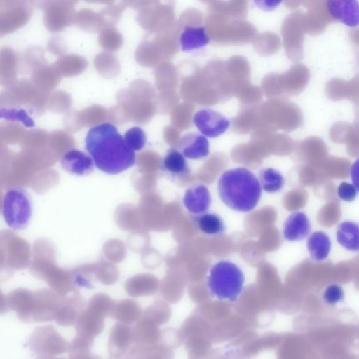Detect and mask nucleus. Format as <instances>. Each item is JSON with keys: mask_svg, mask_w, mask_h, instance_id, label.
Here are the masks:
<instances>
[{"mask_svg": "<svg viewBox=\"0 0 359 359\" xmlns=\"http://www.w3.org/2000/svg\"><path fill=\"white\" fill-rule=\"evenodd\" d=\"M56 1L64 3V4L69 5V6H72L73 7L79 1V0H56Z\"/></svg>", "mask_w": 359, "mask_h": 359, "instance_id": "nucleus-41", "label": "nucleus"}, {"mask_svg": "<svg viewBox=\"0 0 359 359\" xmlns=\"http://www.w3.org/2000/svg\"><path fill=\"white\" fill-rule=\"evenodd\" d=\"M59 72L53 65L45 63L31 71V81L40 90L47 93L59 81Z\"/></svg>", "mask_w": 359, "mask_h": 359, "instance_id": "nucleus-19", "label": "nucleus"}, {"mask_svg": "<svg viewBox=\"0 0 359 359\" xmlns=\"http://www.w3.org/2000/svg\"><path fill=\"white\" fill-rule=\"evenodd\" d=\"M19 60L15 50L9 46L0 48V85L8 87L17 81Z\"/></svg>", "mask_w": 359, "mask_h": 359, "instance_id": "nucleus-17", "label": "nucleus"}, {"mask_svg": "<svg viewBox=\"0 0 359 359\" xmlns=\"http://www.w3.org/2000/svg\"><path fill=\"white\" fill-rule=\"evenodd\" d=\"M259 178L262 189L268 193L279 191L285 184L282 174L272 168L262 169L259 173Z\"/></svg>", "mask_w": 359, "mask_h": 359, "instance_id": "nucleus-24", "label": "nucleus"}, {"mask_svg": "<svg viewBox=\"0 0 359 359\" xmlns=\"http://www.w3.org/2000/svg\"><path fill=\"white\" fill-rule=\"evenodd\" d=\"M100 46L107 51L114 52L119 50L123 43L121 33L114 27L104 29L98 36Z\"/></svg>", "mask_w": 359, "mask_h": 359, "instance_id": "nucleus-26", "label": "nucleus"}, {"mask_svg": "<svg viewBox=\"0 0 359 359\" xmlns=\"http://www.w3.org/2000/svg\"><path fill=\"white\" fill-rule=\"evenodd\" d=\"M337 239L339 243L350 251L358 250V226L357 224L346 221L337 226Z\"/></svg>", "mask_w": 359, "mask_h": 359, "instance_id": "nucleus-22", "label": "nucleus"}, {"mask_svg": "<svg viewBox=\"0 0 359 359\" xmlns=\"http://www.w3.org/2000/svg\"><path fill=\"white\" fill-rule=\"evenodd\" d=\"M311 228L310 221L306 214L294 212L285 221L283 236L288 241H301L309 235Z\"/></svg>", "mask_w": 359, "mask_h": 359, "instance_id": "nucleus-18", "label": "nucleus"}, {"mask_svg": "<svg viewBox=\"0 0 359 359\" xmlns=\"http://www.w3.org/2000/svg\"><path fill=\"white\" fill-rule=\"evenodd\" d=\"M0 118L11 122H19L26 127H33L35 125L27 111L19 107H0Z\"/></svg>", "mask_w": 359, "mask_h": 359, "instance_id": "nucleus-28", "label": "nucleus"}, {"mask_svg": "<svg viewBox=\"0 0 359 359\" xmlns=\"http://www.w3.org/2000/svg\"><path fill=\"white\" fill-rule=\"evenodd\" d=\"M217 190L222 201L226 206L243 212L252 210L262 196L258 179L243 167L224 171L218 180Z\"/></svg>", "mask_w": 359, "mask_h": 359, "instance_id": "nucleus-2", "label": "nucleus"}, {"mask_svg": "<svg viewBox=\"0 0 359 359\" xmlns=\"http://www.w3.org/2000/svg\"><path fill=\"white\" fill-rule=\"evenodd\" d=\"M306 246L311 258L319 262L325 259L329 255L331 241L325 233L316 231L308 238Z\"/></svg>", "mask_w": 359, "mask_h": 359, "instance_id": "nucleus-21", "label": "nucleus"}, {"mask_svg": "<svg viewBox=\"0 0 359 359\" xmlns=\"http://www.w3.org/2000/svg\"><path fill=\"white\" fill-rule=\"evenodd\" d=\"M183 204L187 210L194 215H201L208 210L211 204V196L207 187L196 184L187 189Z\"/></svg>", "mask_w": 359, "mask_h": 359, "instance_id": "nucleus-13", "label": "nucleus"}, {"mask_svg": "<svg viewBox=\"0 0 359 359\" xmlns=\"http://www.w3.org/2000/svg\"><path fill=\"white\" fill-rule=\"evenodd\" d=\"M180 27L179 43L183 51L200 49L208 45L210 41L205 27L202 25H184Z\"/></svg>", "mask_w": 359, "mask_h": 359, "instance_id": "nucleus-14", "label": "nucleus"}, {"mask_svg": "<svg viewBox=\"0 0 359 359\" xmlns=\"http://www.w3.org/2000/svg\"><path fill=\"white\" fill-rule=\"evenodd\" d=\"M61 165L71 174L86 175L93 171L94 163L92 158L83 151L71 149L62 155Z\"/></svg>", "mask_w": 359, "mask_h": 359, "instance_id": "nucleus-16", "label": "nucleus"}, {"mask_svg": "<svg viewBox=\"0 0 359 359\" xmlns=\"http://www.w3.org/2000/svg\"><path fill=\"white\" fill-rule=\"evenodd\" d=\"M123 138L126 144L134 151L142 149L147 143L145 132L137 126L128 129Z\"/></svg>", "mask_w": 359, "mask_h": 359, "instance_id": "nucleus-31", "label": "nucleus"}, {"mask_svg": "<svg viewBox=\"0 0 359 359\" xmlns=\"http://www.w3.org/2000/svg\"><path fill=\"white\" fill-rule=\"evenodd\" d=\"M175 0H156L138 11L136 20L148 33H156L171 27L176 21Z\"/></svg>", "mask_w": 359, "mask_h": 359, "instance_id": "nucleus-7", "label": "nucleus"}, {"mask_svg": "<svg viewBox=\"0 0 359 359\" xmlns=\"http://www.w3.org/2000/svg\"><path fill=\"white\" fill-rule=\"evenodd\" d=\"M256 6L260 10L269 12L276 10L283 0H252Z\"/></svg>", "mask_w": 359, "mask_h": 359, "instance_id": "nucleus-36", "label": "nucleus"}, {"mask_svg": "<svg viewBox=\"0 0 359 359\" xmlns=\"http://www.w3.org/2000/svg\"><path fill=\"white\" fill-rule=\"evenodd\" d=\"M47 48L50 53L60 55L67 51V46L63 38L57 36L49 39Z\"/></svg>", "mask_w": 359, "mask_h": 359, "instance_id": "nucleus-35", "label": "nucleus"}, {"mask_svg": "<svg viewBox=\"0 0 359 359\" xmlns=\"http://www.w3.org/2000/svg\"><path fill=\"white\" fill-rule=\"evenodd\" d=\"M25 133L24 128L15 122L0 123V140L5 144L20 142Z\"/></svg>", "mask_w": 359, "mask_h": 359, "instance_id": "nucleus-29", "label": "nucleus"}, {"mask_svg": "<svg viewBox=\"0 0 359 359\" xmlns=\"http://www.w3.org/2000/svg\"><path fill=\"white\" fill-rule=\"evenodd\" d=\"M8 0H0V10L4 9L7 5Z\"/></svg>", "mask_w": 359, "mask_h": 359, "instance_id": "nucleus-42", "label": "nucleus"}, {"mask_svg": "<svg viewBox=\"0 0 359 359\" xmlns=\"http://www.w3.org/2000/svg\"><path fill=\"white\" fill-rule=\"evenodd\" d=\"M358 194V187L353 184L346 182H341L337 189V194L339 198L346 202L353 201Z\"/></svg>", "mask_w": 359, "mask_h": 359, "instance_id": "nucleus-34", "label": "nucleus"}, {"mask_svg": "<svg viewBox=\"0 0 359 359\" xmlns=\"http://www.w3.org/2000/svg\"><path fill=\"white\" fill-rule=\"evenodd\" d=\"M86 65V61L82 56L76 54H69L59 57L54 65L58 72L65 76H71L81 71Z\"/></svg>", "mask_w": 359, "mask_h": 359, "instance_id": "nucleus-25", "label": "nucleus"}, {"mask_svg": "<svg viewBox=\"0 0 359 359\" xmlns=\"http://www.w3.org/2000/svg\"><path fill=\"white\" fill-rule=\"evenodd\" d=\"M73 23L77 27L90 33H97L111 27L103 9L96 12L90 8H83L75 12Z\"/></svg>", "mask_w": 359, "mask_h": 359, "instance_id": "nucleus-12", "label": "nucleus"}, {"mask_svg": "<svg viewBox=\"0 0 359 359\" xmlns=\"http://www.w3.org/2000/svg\"><path fill=\"white\" fill-rule=\"evenodd\" d=\"M156 0H127V6L136 11L144 8Z\"/></svg>", "mask_w": 359, "mask_h": 359, "instance_id": "nucleus-37", "label": "nucleus"}, {"mask_svg": "<svg viewBox=\"0 0 359 359\" xmlns=\"http://www.w3.org/2000/svg\"><path fill=\"white\" fill-rule=\"evenodd\" d=\"M344 297L343 288L337 284L327 286L323 294V298L327 304L334 305Z\"/></svg>", "mask_w": 359, "mask_h": 359, "instance_id": "nucleus-33", "label": "nucleus"}, {"mask_svg": "<svg viewBox=\"0 0 359 359\" xmlns=\"http://www.w3.org/2000/svg\"><path fill=\"white\" fill-rule=\"evenodd\" d=\"M21 62L24 68L30 72L34 68L47 63L44 49L39 46L29 48L24 53Z\"/></svg>", "mask_w": 359, "mask_h": 359, "instance_id": "nucleus-27", "label": "nucleus"}, {"mask_svg": "<svg viewBox=\"0 0 359 359\" xmlns=\"http://www.w3.org/2000/svg\"><path fill=\"white\" fill-rule=\"evenodd\" d=\"M85 2L89 4H104L106 6L114 5L122 0H83Z\"/></svg>", "mask_w": 359, "mask_h": 359, "instance_id": "nucleus-40", "label": "nucleus"}, {"mask_svg": "<svg viewBox=\"0 0 359 359\" xmlns=\"http://www.w3.org/2000/svg\"><path fill=\"white\" fill-rule=\"evenodd\" d=\"M180 152L186 158L201 159L207 157L210 153L209 142L207 138L197 133H188L179 141Z\"/></svg>", "mask_w": 359, "mask_h": 359, "instance_id": "nucleus-15", "label": "nucleus"}, {"mask_svg": "<svg viewBox=\"0 0 359 359\" xmlns=\"http://www.w3.org/2000/svg\"><path fill=\"white\" fill-rule=\"evenodd\" d=\"M326 5L330 15L336 21L350 27L358 25V0H327Z\"/></svg>", "mask_w": 359, "mask_h": 359, "instance_id": "nucleus-11", "label": "nucleus"}, {"mask_svg": "<svg viewBox=\"0 0 359 359\" xmlns=\"http://www.w3.org/2000/svg\"><path fill=\"white\" fill-rule=\"evenodd\" d=\"M161 168L171 177H175L187 175L190 172L184 156L175 149H170L167 151L162 160Z\"/></svg>", "mask_w": 359, "mask_h": 359, "instance_id": "nucleus-20", "label": "nucleus"}, {"mask_svg": "<svg viewBox=\"0 0 359 359\" xmlns=\"http://www.w3.org/2000/svg\"><path fill=\"white\" fill-rule=\"evenodd\" d=\"M85 143L95 165L105 173L116 175L135 163V151L126 144L116 127L111 123H104L91 128Z\"/></svg>", "mask_w": 359, "mask_h": 359, "instance_id": "nucleus-1", "label": "nucleus"}, {"mask_svg": "<svg viewBox=\"0 0 359 359\" xmlns=\"http://www.w3.org/2000/svg\"><path fill=\"white\" fill-rule=\"evenodd\" d=\"M48 133L43 130L25 131L21 143L22 149H36L47 146Z\"/></svg>", "mask_w": 359, "mask_h": 359, "instance_id": "nucleus-30", "label": "nucleus"}, {"mask_svg": "<svg viewBox=\"0 0 359 359\" xmlns=\"http://www.w3.org/2000/svg\"><path fill=\"white\" fill-rule=\"evenodd\" d=\"M52 0H28L31 6L37 9H43Z\"/></svg>", "mask_w": 359, "mask_h": 359, "instance_id": "nucleus-39", "label": "nucleus"}, {"mask_svg": "<svg viewBox=\"0 0 359 359\" xmlns=\"http://www.w3.org/2000/svg\"><path fill=\"white\" fill-rule=\"evenodd\" d=\"M193 120L198 130L204 136L211 138L220 136L230 126V121L226 116L211 109L198 111Z\"/></svg>", "mask_w": 359, "mask_h": 359, "instance_id": "nucleus-8", "label": "nucleus"}, {"mask_svg": "<svg viewBox=\"0 0 359 359\" xmlns=\"http://www.w3.org/2000/svg\"><path fill=\"white\" fill-rule=\"evenodd\" d=\"M22 106L33 114L41 115L48 107V93L38 89L27 79L17 81L0 93V107Z\"/></svg>", "mask_w": 359, "mask_h": 359, "instance_id": "nucleus-5", "label": "nucleus"}, {"mask_svg": "<svg viewBox=\"0 0 359 359\" xmlns=\"http://www.w3.org/2000/svg\"><path fill=\"white\" fill-rule=\"evenodd\" d=\"M245 277L234 263L222 260L212 266L208 287L212 296L222 300L236 302L243 290Z\"/></svg>", "mask_w": 359, "mask_h": 359, "instance_id": "nucleus-4", "label": "nucleus"}, {"mask_svg": "<svg viewBox=\"0 0 359 359\" xmlns=\"http://www.w3.org/2000/svg\"><path fill=\"white\" fill-rule=\"evenodd\" d=\"M11 157V155L9 154L6 144L0 140V166L7 165Z\"/></svg>", "mask_w": 359, "mask_h": 359, "instance_id": "nucleus-38", "label": "nucleus"}, {"mask_svg": "<svg viewBox=\"0 0 359 359\" xmlns=\"http://www.w3.org/2000/svg\"><path fill=\"white\" fill-rule=\"evenodd\" d=\"M32 15L29 4L11 6L0 10V37L25 26Z\"/></svg>", "mask_w": 359, "mask_h": 359, "instance_id": "nucleus-10", "label": "nucleus"}, {"mask_svg": "<svg viewBox=\"0 0 359 359\" xmlns=\"http://www.w3.org/2000/svg\"><path fill=\"white\" fill-rule=\"evenodd\" d=\"M180 27L177 22L169 28L156 33H147L135 51L137 60L142 64H152L161 59H169L179 50Z\"/></svg>", "mask_w": 359, "mask_h": 359, "instance_id": "nucleus-3", "label": "nucleus"}, {"mask_svg": "<svg viewBox=\"0 0 359 359\" xmlns=\"http://www.w3.org/2000/svg\"><path fill=\"white\" fill-rule=\"evenodd\" d=\"M74 14L73 6L52 0L44 8L43 23L50 32H60L73 23Z\"/></svg>", "mask_w": 359, "mask_h": 359, "instance_id": "nucleus-9", "label": "nucleus"}, {"mask_svg": "<svg viewBox=\"0 0 359 359\" xmlns=\"http://www.w3.org/2000/svg\"><path fill=\"white\" fill-rule=\"evenodd\" d=\"M198 229L208 236H217L225 231L223 219L215 213L204 212L196 218Z\"/></svg>", "mask_w": 359, "mask_h": 359, "instance_id": "nucleus-23", "label": "nucleus"}, {"mask_svg": "<svg viewBox=\"0 0 359 359\" xmlns=\"http://www.w3.org/2000/svg\"><path fill=\"white\" fill-rule=\"evenodd\" d=\"M177 22L180 26L197 25H202L203 18L198 10L195 8H188L181 13Z\"/></svg>", "mask_w": 359, "mask_h": 359, "instance_id": "nucleus-32", "label": "nucleus"}, {"mask_svg": "<svg viewBox=\"0 0 359 359\" xmlns=\"http://www.w3.org/2000/svg\"><path fill=\"white\" fill-rule=\"evenodd\" d=\"M1 211L11 229H25L32 217V202L28 193L22 187L9 189L3 198Z\"/></svg>", "mask_w": 359, "mask_h": 359, "instance_id": "nucleus-6", "label": "nucleus"}]
</instances>
